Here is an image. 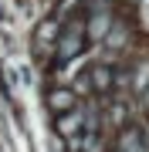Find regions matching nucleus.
Returning a JSON list of instances; mask_svg holds the SVG:
<instances>
[{
  "label": "nucleus",
  "instance_id": "obj_1",
  "mask_svg": "<svg viewBox=\"0 0 149 152\" xmlns=\"http://www.w3.org/2000/svg\"><path fill=\"white\" fill-rule=\"evenodd\" d=\"M81 41H85V27L81 24H68V31L61 34V41H58V61H71L81 54Z\"/></svg>",
  "mask_w": 149,
  "mask_h": 152
},
{
  "label": "nucleus",
  "instance_id": "obj_2",
  "mask_svg": "<svg viewBox=\"0 0 149 152\" xmlns=\"http://www.w3.org/2000/svg\"><path fill=\"white\" fill-rule=\"evenodd\" d=\"M51 108H54V112L75 108V95H71V91H51Z\"/></svg>",
  "mask_w": 149,
  "mask_h": 152
}]
</instances>
